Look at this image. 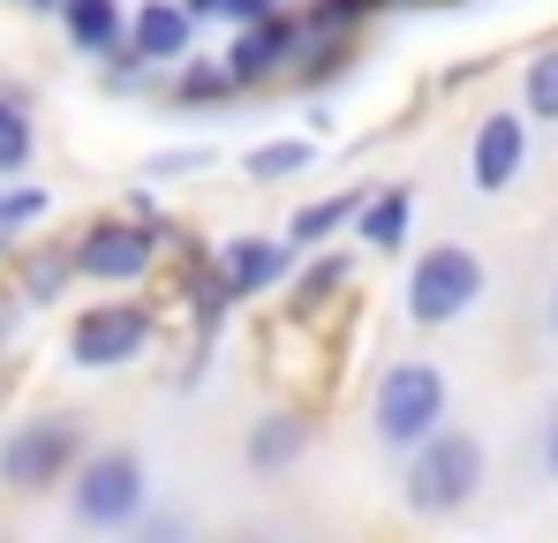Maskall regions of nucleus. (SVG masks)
Segmentation results:
<instances>
[{"instance_id": "39448f33", "label": "nucleus", "mask_w": 558, "mask_h": 543, "mask_svg": "<svg viewBox=\"0 0 558 543\" xmlns=\"http://www.w3.org/2000/svg\"><path fill=\"white\" fill-rule=\"evenodd\" d=\"M69 250H76V272H84L92 287H144L151 265H159V250H167V227L144 219V212H106V219H92Z\"/></svg>"}, {"instance_id": "cd10ccee", "label": "nucleus", "mask_w": 558, "mask_h": 543, "mask_svg": "<svg viewBox=\"0 0 558 543\" xmlns=\"http://www.w3.org/2000/svg\"><path fill=\"white\" fill-rule=\"evenodd\" d=\"M15 15H61V0H8Z\"/></svg>"}, {"instance_id": "9b49d317", "label": "nucleus", "mask_w": 558, "mask_h": 543, "mask_svg": "<svg viewBox=\"0 0 558 543\" xmlns=\"http://www.w3.org/2000/svg\"><path fill=\"white\" fill-rule=\"evenodd\" d=\"M8 265H15V294H23L31 310H53V302L84 279L69 242H15V257H8Z\"/></svg>"}, {"instance_id": "bb28decb", "label": "nucleus", "mask_w": 558, "mask_h": 543, "mask_svg": "<svg viewBox=\"0 0 558 543\" xmlns=\"http://www.w3.org/2000/svg\"><path fill=\"white\" fill-rule=\"evenodd\" d=\"M257 15H279V0H234L227 23H257Z\"/></svg>"}, {"instance_id": "423d86ee", "label": "nucleus", "mask_w": 558, "mask_h": 543, "mask_svg": "<svg viewBox=\"0 0 558 543\" xmlns=\"http://www.w3.org/2000/svg\"><path fill=\"white\" fill-rule=\"evenodd\" d=\"M151 340H159V310L151 302H84L69 317L61 355H69V370H92L98 377V370H129Z\"/></svg>"}, {"instance_id": "a878e982", "label": "nucleus", "mask_w": 558, "mask_h": 543, "mask_svg": "<svg viewBox=\"0 0 558 543\" xmlns=\"http://www.w3.org/2000/svg\"><path fill=\"white\" fill-rule=\"evenodd\" d=\"M536 460H544V475L558 483V400L544 408V431H536Z\"/></svg>"}, {"instance_id": "dca6fc26", "label": "nucleus", "mask_w": 558, "mask_h": 543, "mask_svg": "<svg viewBox=\"0 0 558 543\" xmlns=\"http://www.w3.org/2000/svg\"><path fill=\"white\" fill-rule=\"evenodd\" d=\"M363 196H371V189H340V196H317V204H302V212L287 219V242H294V250H325L340 227H355Z\"/></svg>"}, {"instance_id": "4be33fe9", "label": "nucleus", "mask_w": 558, "mask_h": 543, "mask_svg": "<svg viewBox=\"0 0 558 543\" xmlns=\"http://www.w3.org/2000/svg\"><path fill=\"white\" fill-rule=\"evenodd\" d=\"M521 106H529V121H558V46L529 53V69H521Z\"/></svg>"}, {"instance_id": "f257e3e1", "label": "nucleus", "mask_w": 558, "mask_h": 543, "mask_svg": "<svg viewBox=\"0 0 558 543\" xmlns=\"http://www.w3.org/2000/svg\"><path fill=\"white\" fill-rule=\"evenodd\" d=\"M92 452V431L76 408H38V415H15L0 431V491L15 498H38V491H61L76 475V460Z\"/></svg>"}, {"instance_id": "412c9836", "label": "nucleus", "mask_w": 558, "mask_h": 543, "mask_svg": "<svg viewBox=\"0 0 558 543\" xmlns=\"http://www.w3.org/2000/svg\"><path fill=\"white\" fill-rule=\"evenodd\" d=\"M46 212H53V189H38V181H0V234H8V242H23Z\"/></svg>"}, {"instance_id": "2eb2a0df", "label": "nucleus", "mask_w": 558, "mask_h": 543, "mask_svg": "<svg viewBox=\"0 0 558 543\" xmlns=\"http://www.w3.org/2000/svg\"><path fill=\"white\" fill-rule=\"evenodd\" d=\"M302 452H310V415H265V423H250V438H242V460H250L257 475L294 468Z\"/></svg>"}, {"instance_id": "20e7f679", "label": "nucleus", "mask_w": 558, "mask_h": 543, "mask_svg": "<svg viewBox=\"0 0 558 543\" xmlns=\"http://www.w3.org/2000/svg\"><path fill=\"white\" fill-rule=\"evenodd\" d=\"M446 408H453V385H446L438 362H392L371 393V431H377V446L415 452L446 423Z\"/></svg>"}, {"instance_id": "393cba45", "label": "nucleus", "mask_w": 558, "mask_h": 543, "mask_svg": "<svg viewBox=\"0 0 558 543\" xmlns=\"http://www.w3.org/2000/svg\"><path fill=\"white\" fill-rule=\"evenodd\" d=\"M23 317H31V302H23L15 287H0V355H8V348L23 340Z\"/></svg>"}, {"instance_id": "c85d7f7f", "label": "nucleus", "mask_w": 558, "mask_h": 543, "mask_svg": "<svg viewBox=\"0 0 558 543\" xmlns=\"http://www.w3.org/2000/svg\"><path fill=\"white\" fill-rule=\"evenodd\" d=\"M189 8H196V15H227L234 0H189Z\"/></svg>"}, {"instance_id": "4468645a", "label": "nucleus", "mask_w": 558, "mask_h": 543, "mask_svg": "<svg viewBox=\"0 0 558 543\" xmlns=\"http://www.w3.org/2000/svg\"><path fill=\"white\" fill-rule=\"evenodd\" d=\"M61 31L76 53L106 61L113 46H129V0H61Z\"/></svg>"}, {"instance_id": "b1692460", "label": "nucleus", "mask_w": 558, "mask_h": 543, "mask_svg": "<svg viewBox=\"0 0 558 543\" xmlns=\"http://www.w3.org/2000/svg\"><path fill=\"white\" fill-rule=\"evenodd\" d=\"M204 167H211L204 144H174V152H151L144 159V181H182V174H204Z\"/></svg>"}, {"instance_id": "7ed1b4c3", "label": "nucleus", "mask_w": 558, "mask_h": 543, "mask_svg": "<svg viewBox=\"0 0 558 543\" xmlns=\"http://www.w3.org/2000/svg\"><path fill=\"white\" fill-rule=\"evenodd\" d=\"M151 498V468L136 446H92L69 475V521L76 529H136Z\"/></svg>"}, {"instance_id": "aec40b11", "label": "nucleus", "mask_w": 558, "mask_h": 543, "mask_svg": "<svg viewBox=\"0 0 558 543\" xmlns=\"http://www.w3.org/2000/svg\"><path fill=\"white\" fill-rule=\"evenodd\" d=\"M242 167H250V181H287V174H310V167H317V144H310V136H272V144H257V152H250Z\"/></svg>"}, {"instance_id": "7c9ffc66", "label": "nucleus", "mask_w": 558, "mask_h": 543, "mask_svg": "<svg viewBox=\"0 0 558 543\" xmlns=\"http://www.w3.org/2000/svg\"><path fill=\"white\" fill-rule=\"evenodd\" d=\"M400 8H453V0H400Z\"/></svg>"}, {"instance_id": "6e6552de", "label": "nucleus", "mask_w": 558, "mask_h": 543, "mask_svg": "<svg viewBox=\"0 0 558 543\" xmlns=\"http://www.w3.org/2000/svg\"><path fill=\"white\" fill-rule=\"evenodd\" d=\"M302 61V15H257V23H234V46H227V76L242 90L272 84V76H287Z\"/></svg>"}, {"instance_id": "f3484780", "label": "nucleus", "mask_w": 558, "mask_h": 543, "mask_svg": "<svg viewBox=\"0 0 558 543\" xmlns=\"http://www.w3.org/2000/svg\"><path fill=\"white\" fill-rule=\"evenodd\" d=\"M38 159V121L23 90H0V181H23Z\"/></svg>"}, {"instance_id": "c756f323", "label": "nucleus", "mask_w": 558, "mask_h": 543, "mask_svg": "<svg viewBox=\"0 0 558 543\" xmlns=\"http://www.w3.org/2000/svg\"><path fill=\"white\" fill-rule=\"evenodd\" d=\"M544 325H551V340H558V287H551V302H544Z\"/></svg>"}, {"instance_id": "1a4fd4ad", "label": "nucleus", "mask_w": 558, "mask_h": 543, "mask_svg": "<svg viewBox=\"0 0 558 543\" xmlns=\"http://www.w3.org/2000/svg\"><path fill=\"white\" fill-rule=\"evenodd\" d=\"M529 167V113H506V106H490L483 121H475V136H468V181L483 189V196H498V189H513Z\"/></svg>"}, {"instance_id": "5701e85b", "label": "nucleus", "mask_w": 558, "mask_h": 543, "mask_svg": "<svg viewBox=\"0 0 558 543\" xmlns=\"http://www.w3.org/2000/svg\"><path fill=\"white\" fill-rule=\"evenodd\" d=\"M377 8H392V0H310V31H363Z\"/></svg>"}, {"instance_id": "0eeeda50", "label": "nucleus", "mask_w": 558, "mask_h": 543, "mask_svg": "<svg viewBox=\"0 0 558 543\" xmlns=\"http://www.w3.org/2000/svg\"><path fill=\"white\" fill-rule=\"evenodd\" d=\"M483 294H490V272L468 242H430L408 265V317L415 325H461Z\"/></svg>"}, {"instance_id": "9d476101", "label": "nucleus", "mask_w": 558, "mask_h": 543, "mask_svg": "<svg viewBox=\"0 0 558 543\" xmlns=\"http://www.w3.org/2000/svg\"><path fill=\"white\" fill-rule=\"evenodd\" d=\"M196 23L204 15L189 0H136L129 8V53L151 61V69H174V61L196 53Z\"/></svg>"}, {"instance_id": "6ab92c4d", "label": "nucleus", "mask_w": 558, "mask_h": 543, "mask_svg": "<svg viewBox=\"0 0 558 543\" xmlns=\"http://www.w3.org/2000/svg\"><path fill=\"white\" fill-rule=\"evenodd\" d=\"M348 257H340V250H325V257H310V265L294 272V287H287V294H294V310H302V317H310V310H325V302H332V294H340V287H348Z\"/></svg>"}, {"instance_id": "f8f14e48", "label": "nucleus", "mask_w": 558, "mask_h": 543, "mask_svg": "<svg viewBox=\"0 0 558 543\" xmlns=\"http://www.w3.org/2000/svg\"><path fill=\"white\" fill-rule=\"evenodd\" d=\"M287 265H294V242L287 234H242V242H227L219 250V272H227V287L250 302V294H265V287H279L287 279Z\"/></svg>"}, {"instance_id": "a211bd4d", "label": "nucleus", "mask_w": 558, "mask_h": 543, "mask_svg": "<svg viewBox=\"0 0 558 543\" xmlns=\"http://www.w3.org/2000/svg\"><path fill=\"white\" fill-rule=\"evenodd\" d=\"M234 76H227V53L211 61V53H189V61H174V76H167V98L174 106H219V98H234Z\"/></svg>"}, {"instance_id": "f03ea898", "label": "nucleus", "mask_w": 558, "mask_h": 543, "mask_svg": "<svg viewBox=\"0 0 558 543\" xmlns=\"http://www.w3.org/2000/svg\"><path fill=\"white\" fill-rule=\"evenodd\" d=\"M483 475H490L483 438H475V431H453V423H438L423 446L408 452V468H400V498H408V514L446 521V514H461L468 498L483 491Z\"/></svg>"}, {"instance_id": "ddd939ff", "label": "nucleus", "mask_w": 558, "mask_h": 543, "mask_svg": "<svg viewBox=\"0 0 558 543\" xmlns=\"http://www.w3.org/2000/svg\"><path fill=\"white\" fill-rule=\"evenodd\" d=\"M408 227H415V189L408 181H385L363 196V212H355V242H371V250H408Z\"/></svg>"}]
</instances>
